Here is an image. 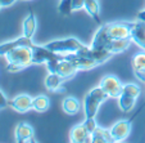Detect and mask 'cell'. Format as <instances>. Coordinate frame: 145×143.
I'll return each instance as SVG.
<instances>
[{"label":"cell","instance_id":"25","mask_svg":"<svg viewBox=\"0 0 145 143\" xmlns=\"http://www.w3.org/2000/svg\"><path fill=\"white\" fill-rule=\"evenodd\" d=\"M84 125H85V128L88 129V132L90 133V134H93V133L95 132V129L98 128L95 117H86L85 121H84Z\"/></svg>","mask_w":145,"mask_h":143},{"label":"cell","instance_id":"17","mask_svg":"<svg viewBox=\"0 0 145 143\" xmlns=\"http://www.w3.org/2000/svg\"><path fill=\"white\" fill-rule=\"evenodd\" d=\"M62 107L63 111L67 115H76L80 111V102L77 101L74 97H66L63 99V103H62Z\"/></svg>","mask_w":145,"mask_h":143},{"label":"cell","instance_id":"30","mask_svg":"<svg viewBox=\"0 0 145 143\" xmlns=\"http://www.w3.org/2000/svg\"><path fill=\"white\" fill-rule=\"evenodd\" d=\"M0 8H1V5H0Z\"/></svg>","mask_w":145,"mask_h":143},{"label":"cell","instance_id":"1","mask_svg":"<svg viewBox=\"0 0 145 143\" xmlns=\"http://www.w3.org/2000/svg\"><path fill=\"white\" fill-rule=\"evenodd\" d=\"M135 25L136 22H112L103 25L96 32L91 48L95 50H103L110 40L131 38V31Z\"/></svg>","mask_w":145,"mask_h":143},{"label":"cell","instance_id":"11","mask_svg":"<svg viewBox=\"0 0 145 143\" xmlns=\"http://www.w3.org/2000/svg\"><path fill=\"white\" fill-rule=\"evenodd\" d=\"M33 42L31 40V38H27V36L23 35L22 38H18L16 40H12V42L4 43V44L0 45V55H5L8 52H10L12 49L18 47H22V45H27V47H32Z\"/></svg>","mask_w":145,"mask_h":143},{"label":"cell","instance_id":"12","mask_svg":"<svg viewBox=\"0 0 145 143\" xmlns=\"http://www.w3.org/2000/svg\"><path fill=\"white\" fill-rule=\"evenodd\" d=\"M69 140L73 143H84V142H91V134L88 132L85 125H77L71 130V137Z\"/></svg>","mask_w":145,"mask_h":143},{"label":"cell","instance_id":"2","mask_svg":"<svg viewBox=\"0 0 145 143\" xmlns=\"http://www.w3.org/2000/svg\"><path fill=\"white\" fill-rule=\"evenodd\" d=\"M5 58L8 61L7 71L9 72H18L21 70L28 67L32 63V49L31 47L22 45V47L14 48L10 52L5 54Z\"/></svg>","mask_w":145,"mask_h":143},{"label":"cell","instance_id":"18","mask_svg":"<svg viewBox=\"0 0 145 143\" xmlns=\"http://www.w3.org/2000/svg\"><path fill=\"white\" fill-rule=\"evenodd\" d=\"M91 142L93 143H107L113 142L112 135H110L109 130H105L103 128H96L95 132L91 134Z\"/></svg>","mask_w":145,"mask_h":143},{"label":"cell","instance_id":"14","mask_svg":"<svg viewBox=\"0 0 145 143\" xmlns=\"http://www.w3.org/2000/svg\"><path fill=\"white\" fill-rule=\"evenodd\" d=\"M131 38H126V39H116V40H110L107 45L104 47L105 50L110 53V54H116V53L123 52L125 49L129 48V45L131 44Z\"/></svg>","mask_w":145,"mask_h":143},{"label":"cell","instance_id":"3","mask_svg":"<svg viewBox=\"0 0 145 143\" xmlns=\"http://www.w3.org/2000/svg\"><path fill=\"white\" fill-rule=\"evenodd\" d=\"M45 47L57 53H78V54H85L90 49V47H86L85 44H82L80 40L74 38L54 40V42L48 43Z\"/></svg>","mask_w":145,"mask_h":143},{"label":"cell","instance_id":"26","mask_svg":"<svg viewBox=\"0 0 145 143\" xmlns=\"http://www.w3.org/2000/svg\"><path fill=\"white\" fill-rule=\"evenodd\" d=\"M7 106H9V101L7 99V97L3 94V92L0 90V110L5 108Z\"/></svg>","mask_w":145,"mask_h":143},{"label":"cell","instance_id":"6","mask_svg":"<svg viewBox=\"0 0 145 143\" xmlns=\"http://www.w3.org/2000/svg\"><path fill=\"white\" fill-rule=\"evenodd\" d=\"M99 86L104 89L105 93L110 98H120V96L122 94V90H123V84L121 83L120 80H118V77H116L114 75H107V76H104L101 79Z\"/></svg>","mask_w":145,"mask_h":143},{"label":"cell","instance_id":"7","mask_svg":"<svg viewBox=\"0 0 145 143\" xmlns=\"http://www.w3.org/2000/svg\"><path fill=\"white\" fill-rule=\"evenodd\" d=\"M64 58L68 59L77 70H90L93 67L98 66V62L95 59L90 57H86V55H81L78 53H68V54H64Z\"/></svg>","mask_w":145,"mask_h":143},{"label":"cell","instance_id":"8","mask_svg":"<svg viewBox=\"0 0 145 143\" xmlns=\"http://www.w3.org/2000/svg\"><path fill=\"white\" fill-rule=\"evenodd\" d=\"M16 140L18 143H31L35 142V133L30 124L21 123L16 128Z\"/></svg>","mask_w":145,"mask_h":143},{"label":"cell","instance_id":"23","mask_svg":"<svg viewBox=\"0 0 145 143\" xmlns=\"http://www.w3.org/2000/svg\"><path fill=\"white\" fill-rule=\"evenodd\" d=\"M122 93L127 94V96H130V97H134V98L137 99V97H139L140 93H141V89H140V86H137L136 84H126V85H123Z\"/></svg>","mask_w":145,"mask_h":143},{"label":"cell","instance_id":"10","mask_svg":"<svg viewBox=\"0 0 145 143\" xmlns=\"http://www.w3.org/2000/svg\"><path fill=\"white\" fill-rule=\"evenodd\" d=\"M131 62H132V70H134L135 76L140 81L145 83V50L134 55Z\"/></svg>","mask_w":145,"mask_h":143},{"label":"cell","instance_id":"9","mask_svg":"<svg viewBox=\"0 0 145 143\" xmlns=\"http://www.w3.org/2000/svg\"><path fill=\"white\" fill-rule=\"evenodd\" d=\"M9 106L17 112H27L32 108V98L28 94H19L16 98L9 101Z\"/></svg>","mask_w":145,"mask_h":143},{"label":"cell","instance_id":"5","mask_svg":"<svg viewBox=\"0 0 145 143\" xmlns=\"http://www.w3.org/2000/svg\"><path fill=\"white\" fill-rule=\"evenodd\" d=\"M144 107H141L131 119H127V120H121L118 123H116L112 127V129L109 130L110 135H112V139L113 142H122L125 140L127 137L130 135V132H131V128H132V123L134 120L136 119V116L141 112V110Z\"/></svg>","mask_w":145,"mask_h":143},{"label":"cell","instance_id":"15","mask_svg":"<svg viewBox=\"0 0 145 143\" xmlns=\"http://www.w3.org/2000/svg\"><path fill=\"white\" fill-rule=\"evenodd\" d=\"M131 40L145 50V22H136L131 31Z\"/></svg>","mask_w":145,"mask_h":143},{"label":"cell","instance_id":"4","mask_svg":"<svg viewBox=\"0 0 145 143\" xmlns=\"http://www.w3.org/2000/svg\"><path fill=\"white\" fill-rule=\"evenodd\" d=\"M107 98H108V94L100 86L89 92V94L85 97V102H84V108H85L86 117H95L100 105Z\"/></svg>","mask_w":145,"mask_h":143},{"label":"cell","instance_id":"22","mask_svg":"<svg viewBox=\"0 0 145 143\" xmlns=\"http://www.w3.org/2000/svg\"><path fill=\"white\" fill-rule=\"evenodd\" d=\"M135 103H136V98L130 97L127 94L122 93L118 98V106H120L121 111H123V112H130L135 107Z\"/></svg>","mask_w":145,"mask_h":143},{"label":"cell","instance_id":"16","mask_svg":"<svg viewBox=\"0 0 145 143\" xmlns=\"http://www.w3.org/2000/svg\"><path fill=\"white\" fill-rule=\"evenodd\" d=\"M37 27V19H36V14L33 12H30L28 16L23 21V35L27 38H32L33 34Z\"/></svg>","mask_w":145,"mask_h":143},{"label":"cell","instance_id":"27","mask_svg":"<svg viewBox=\"0 0 145 143\" xmlns=\"http://www.w3.org/2000/svg\"><path fill=\"white\" fill-rule=\"evenodd\" d=\"M84 7H85V0H72V8H73V11L81 9Z\"/></svg>","mask_w":145,"mask_h":143},{"label":"cell","instance_id":"13","mask_svg":"<svg viewBox=\"0 0 145 143\" xmlns=\"http://www.w3.org/2000/svg\"><path fill=\"white\" fill-rule=\"evenodd\" d=\"M77 71H78V70H77L68 59L63 58L62 61H59V63H58V66H57V70H55V74H58L62 79H69V77L73 76Z\"/></svg>","mask_w":145,"mask_h":143},{"label":"cell","instance_id":"29","mask_svg":"<svg viewBox=\"0 0 145 143\" xmlns=\"http://www.w3.org/2000/svg\"><path fill=\"white\" fill-rule=\"evenodd\" d=\"M136 18L139 19V21H141V22H145V11L139 12V13H137V16H136Z\"/></svg>","mask_w":145,"mask_h":143},{"label":"cell","instance_id":"28","mask_svg":"<svg viewBox=\"0 0 145 143\" xmlns=\"http://www.w3.org/2000/svg\"><path fill=\"white\" fill-rule=\"evenodd\" d=\"M17 0H0V5L1 7H10L12 4H14Z\"/></svg>","mask_w":145,"mask_h":143},{"label":"cell","instance_id":"21","mask_svg":"<svg viewBox=\"0 0 145 143\" xmlns=\"http://www.w3.org/2000/svg\"><path fill=\"white\" fill-rule=\"evenodd\" d=\"M50 107V99L46 96H37L32 98V110L37 112H45Z\"/></svg>","mask_w":145,"mask_h":143},{"label":"cell","instance_id":"20","mask_svg":"<svg viewBox=\"0 0 145 143\" xmlns=\"http://www.w3.org/2000/svg\"><path fill=\"white\" fill-rule=\"evenodd\" d=\"M63 80L64 79H62L58 74H52V72H49V75H48L46 79H45V85H46V88L49 89V90L57 92V90H60Z\"/></svg>","mask_w":145,"mask_h":143},{"label":"cell","instance_id":"19","mask_svg":"<svg viewBox=\"0 0 145 143\" xmlns=\"http://www.w3.org/2000/svg\"><path fill=\"white\" fill-rule=\"evenodd\" d=\"M86 12L89 13V16L95 21L96 23H101L100 22V12H99V4L98 0H85V7Z\"/></svg>","mask_w":145,"mask_h":143},{"label":"cell","instance_id":"24","mask_svg":"<svg viewBox=\"0 0 145 143\" xmlns=\"http://www.w3.org/2000/svg\"><path fill=\"white\" fill-rule=\"evenodd\" d=\"M72 0H60L59 5H58V12L63 16H69L72 13Z\"/></svg>","mask_w":145,"mask_h":143}]
</instances>
